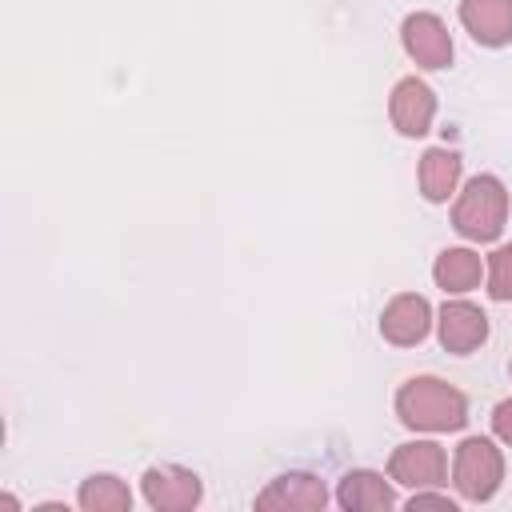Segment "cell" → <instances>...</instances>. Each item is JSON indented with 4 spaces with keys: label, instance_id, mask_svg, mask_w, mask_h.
I'll return each mask as SVG.
<instances>
[{
    "label": "cell",
    "instance_id": "13",
    "mask_svg": "<svg viewBox=\"0 0 512 512\" xmlns=\"http://www.w3.org/2000/svg\"><path fill=\"white\" fill-rule=\"evenodd\" d=\"M460 180V156L448 148H432L420 160V188L428 200H448V192Z\"/></svg>",
    "mask_w": 512,
    "mask_h": 512
},
{
    "label": "cell",
    "instance_id": "18",
    "mask_svg": "<svg viewBox=\"0 0 512 512\" xmlns=\"http://www.w3.org/2000/svg\"><path fill=\"white\" fill-rule=\"evenodd\" d=\"M412 508H448V512H452L456 504H452L448 496H412Z\"/></svg>",
    "mask_w": 512,
    "mask_h": 512
},
{
    "label": "cell",
    "instance_id": "6",
    "mask_svg": "<svg viewBox=\"0 0 512 512\" xmlns=\"http://www.w3.org/2000/svg\"><path fill=\"white\" fill-rule=\"evenodd\" d=\"M404 48L416 56V64L424 68H448L452 60V40H448V28L428 16V12H416L404 20Z\"/></svg>",
    "mask_w": 512,
    "mask_h": 512
},
{
    "label": "cell",
    "instance_id": "9",
    "mask_svg": "<svg viewBox=\"0 0 512 512\" xmlns=\"http://www.w3.org/2000/svg\"><path fill=\"white\" fill-rule=\"evenodd\" d=\"M460 20L488 48H500L512 40V0H464Z\"/></svg>",
    "mask_w": 512,
    "mask_h": 512
},
{
    "label": "cell",
    "instance_id": "4",
    "mask_svg": "<svg viewBox=\"0 0 512 512\" xmlns=\"http://www.w3.org/2000/svg\"><path fill=\"white\" fill-rule=\"evenodd\" d=\"M392 480L408 484V488H432L444 480V452L432 440H416V444H400L388 460Z\"/></svg>",
    "mask_w": 512,
    "mask_h": 512
},
{
    "label": "cell",
    "instance_id": "10",
    "mask_svg": "<svg viewBox=\"0 0 512 512\" xmlns=\"http://www.w3.org/2000/svg\"><path fill=\"white\" fill-rule=\"evenodd\" d=\"M432 112H436V96L428 92V84H420L416 76L396 84V92H392V124L404 136H424L428 124H432Z\"/></svg>",
    "mask_w": 512,
    "mask_h": 512
},
{
    "label": "cell",
    "instance_id": "7",
    "mask_svg": "<svg viewBox=\"0 0 512 512\" xmlns=\"http://www.w3.org/2000/svg\"><path fill=\"white\" fill-rule=\"evenodd\" d=\"M328 504V488L324 480L316 476H304V472H292V476H280L272 480L260 496H256V508H296V512H312V508H324Z\"/></svg>",
    "mask_w": 512,
    "mask_h": 512
},
{
    "label": "cell",
    "instance_id": "16",
    "mask_svg": "<svg viewBox=\"0 0 512 512\" xmlns=\"http://www.w3.org/2000/svg\"><path fill=\"white\" fill-rule=\"evenodd\" d=\"M488 292L496 300H512V244L492 252V264H488Z\"/></svg>",
    "mask_w": 512,
    "mask_h": 512
},
{
    "label": "cell",
    "instance_id": "15",
    "mask_svg": "<svg viewBox=\"0 0 512 512\" xmlns=\"http://www.w3.org/2000/svg\"><path fill=\"white\" fill-rule=\"evenodd\" d=\"M80 504L88 512H128L132 508V492L116 476H92V480L80 484Z\"/></svg>",
    "mask_w": 512,
    "mask_h": 512
},
{
    "label": "cell",
    "instance_id": "2",
    "mask_svg": "<svg viewBox=\"0 0 512 512\" xmlns=\"http://www.w3.org/2000/svg\"><path fill=\"white\" fill-rule=\"evenodd\" d=\"M504 216H508V192H504V184L496 176H476V180H468L464 196L456 200L452 224L468 240H496L500 228H504Z\"/></svg>",
    "mask_w": 512,
    "mask_h": 512
},
{
    "label": "cell",
    "instance_id": "1",
    "mask_svg": "<svg viewBox=\"0 0 512 512\" xmlns=\"http://www.w3.org/2000/svg\"><path fill=\"white\" fill-rule=\"evenodd\" d=\"M396 412L408 428H424V432H448V428H460L468 420V400L448 388L444 380H432V376H420V380H408L396 396Z\"/></svg>",
    "mask_w": 512,
    "mask_h": 512
},
{
    "label": "cell",
    "instance_id": "14",
    "mask_svg": "<svg viewBox=\"0 0 512 512\" xmlns=\"http://www.w3.org/2000/svg\"><path fill=\"white\" fill-rule=\"evenodd\" d=\"M436 284L444 292H468L480 284V256L468 248H448L436 260Z\"/></svg>",
    "mask_w": 512,
    "mask_h": 512
},
{
    "label": "cell",
    "instance_id": "3",
    "mask_svg": "<svg viewBox=\"0 0 512 512\" xmlns=\"http://www.w3.org/2000/svg\"><path fill=\"white\" fill-rule=\"evenodd\" d=\"M500 476H504V460L488 440L472 436V440L460 444V452H456V488L468 500H488L496 492Z\"/></svg>",
    "mask_w": 512,
    "mask_h": 512
},
{
    "label": "cell",
    "instance_id": "5",
    "mask_svg": "<svg viewBox=\"0 0 512 512\" xmlns=\"http://www.w3.org/2000/svg\"><path fill=\"white\" fill-rule=\"evenodd\" d=\"M144 496L160 512H188L200 500V480L196 472H184V468H148Z\"/></svg>",
    "mask_w": 512,
    "mask_h": 512
},
{
    "label": "cell",
    "instance_id": "17",
    "mask_svg": "<svg viewBox=\"0 0 512 512\" xmlns=\"http://www.w3.org/2000/svg\"><path fill=\"white\" fill-rule=\"evenodd\" d=\"M492 428H496V436H500V440H508V444H512V400H504V404L492 412Z\"/></svg>",
    "mask_w": 512,
    "mask_h": 512
},
{
    "label": "cell",
    "instance_id": "11",
    "mask_svg": "<svg viewBox=\"0 0 512 512\" xmlns=\"http://www.w3.org/2000/svg\"><path fill=\"white\" fill-rule=\"evenodd\" d=\"M428 300L424 296H396L388 308H384V320H380V332L384 340L392 344H420L428 336Z\"/></svg>",
    "mask_w": 512,
    "mask_h": 512
},
{
    "label": "cell",
    "instance_id": "12",
    "mask_svg": "<svg viewBox=\"0 0 512 512\" xmlns=\"http://www.w3.org/2000/svg\"><path fill=\"white\" fill-rule=\"evenodd\" d=\"M336 496H340L344 508H356V512H376V508H392L396 504L392 488L376 472H348L340 480V492Z\"/></svg>",
    "mask_w": 512,
    "mask_h": 512
},
{
    "label": "cell",
    "instance_id": "8",
    "mask_svg": "<svg viewBox=\"0 0 512 512\" xmlns=\"http://www.w3.org/2000/svg\"><path fill=\"white\" fill-rule=\"evenodd\" d=\"M484 336H488V316L476 304H464V300L444 304V312H440V344L448 352L464 356L476 344H484Z\"/></svg>",
    "mask_w": 512,
    "mask_h": 512
}]
</instances>
